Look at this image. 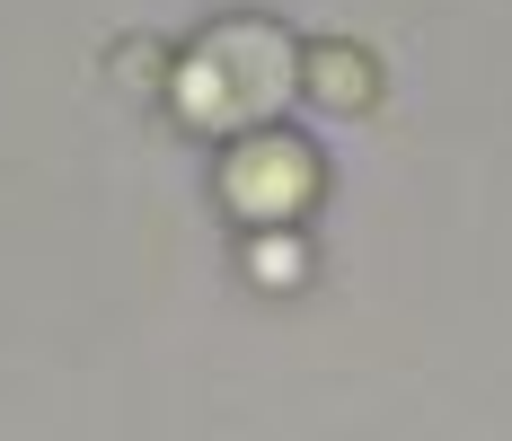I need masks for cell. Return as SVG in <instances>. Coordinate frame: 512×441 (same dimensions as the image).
<instances>
[{
    "mask_svg": "<svg viewBox=\"0 0 512 441\" xmlns=\"http://www.w3.org/2000/svg\"><path fill=\"white\" fill-rule=\"evenodd\" d=\"M292 80H301L292 36L265 27V18H239V27H212L204 45L177 62V106L204 133H239V124H256V115H274L292 98Z\"/></svg>",
    "mask_w": 512,
    "mask_h": 441,
    "instance_id": "cell-1",
    "label": "cell"
},
{
    "mask_svg": "<svg viewBox=\"0 0 512 441\" xmlns=\"http://www.w3.org/2000/svg\"><path fill=\"white\" fill-rule=\"evenodd\" d=\"M221 195L230 212H248V221H292L309 195H318V159L301 142H283V133H256L221 159Z\"/></svg>",
    "mask_w": 512,
    "mask_h": 441,
    "instance_id": "cell-2",
    "label": "cell"
},
{
    "mask_svg": "<svg viewBox=\"0 0 512 441\" xmlns=\"http://www.w3.org/2000/svg\"><path fill=\"white\" fill-rule=\"evenodd\" d=\"M309 80H318V98H336V106H362V89H371L362 80V53H318Z\"/></svg>",
    "mask_w": 512,
    "mask_h": 441,
    "instance_id": "cell-3",
    "label": "cell"
}]
</instances>
